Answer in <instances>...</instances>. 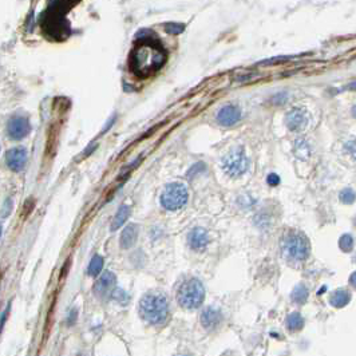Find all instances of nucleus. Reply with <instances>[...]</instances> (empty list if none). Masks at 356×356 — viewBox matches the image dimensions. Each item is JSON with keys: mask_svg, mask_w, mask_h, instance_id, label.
I'll return each mask as SVG.
<instances>
[{"mask_svg": "<svg viewBox=\"0 0 356 356\" xmlns=\"http://www.w3.org/2000/svg\"><path fill=\"white\" fill-rule=\"evenodd\" d=\"M137 36L138 42L129 56V68L135 76L145 79L164 67L168 60V53L161 43L154 39L151 32L147 34L146 30H143Z\"/></svg>", "mask_w": 356, "mask_h": 356, "instance_id": "nucleus-1", "label": "nucleus"}, {"mask_svg": "<svg viewBox=\"0 0 356 356\" xmlns=\"http://www.w3.org/2000/svg\"><path fill=\"white\" fill-rule=\"evenodd\" d=\"M74 2H51L41 15L42 32L53 42L66 41L71 34L70 22L66 18Z\"/></svg>", "mask_w": 356, "mask_h": 356, "instance_id": "nucleus-2", "label": "nucleus"}, {"mask_svg": "<svg viewBox=\"0 0 356 356\" xmlns=\"http://www.w3.org/2000/svg\"><path fill=\"white\" fill-rule=\"evenodd\" d=\"M139 315L150 326H161L169 318L168 297L160 291L145 293L139 301Z\"/></svg>", "mask_w": 356, "mask_h": 356, "instance_id": "nucleus-3", "label": "nucleus"}, {"mask_svg": "<svg viewBox=\"0 0 356 356\" xmlns=\"http://www.w3.org/2000/svg\"><path fill=\"white\" fill-rule=\"evenodd\" d=\"M177 303L185 309H197L205 299V288L195 278H189L178 285L176 292Z\"/></svg>", "mask_w": 356, "mask_h": 356, "instance_id": "nucleus-4", "label": "nucleus"}, {"mask_svg": "<svg viewBox=\"0 0 356 356\" xmlns=\"http://www.w3.org/2000/svg\"><path fill=\"white\" fill-rule=\"evenodd\" d=\"M281 249L288 260L303 261L309 255V243L301 233H288L283 239Z\"/></svg>", "mask_w": 356, "mask_h": 356, "instance_id": "nucleus-5", "label": "nucleus"}, {"mask_svg": "<svg viewBox=\"0 0 356 356\" xmlns=\"http://www.w3.org/2000/svg\"><path fill=\"white\" fill-rule=\"evenodd\" d=\"M187 203V189L181 182L166 185L161 194V205L169 212L180 210Z\"/></svg>", "mask_w": 356, "mask_h": 356, "instance_id": "nucleus-6", "label": "nucleus"}, {"mask_svg": "<svg viewBox=\"0 0 356 356\" xmlns=\"http://www.w3.org/2000/svg\"><path fill=\"white\" fill-rule=\"evenodd\" d=\"M221 166L224 172L228 174L230 178H239L243 174L248 172L249 169V160L247 154L241 147H236L229 151L224 158H222Z\"/></svg>", "mask_w": 356, "mask_h": 356, "instance_id": "nucleus-7", "label": "nucleus"}, {"mask_svg": "<svg viewBox=\"0 0 356 356\" xmlns=\"http://www.w3.org/2000/svg\"><path fill=\"white\" fill-rule=\"evenodd\" d=\"M31 125L30 121L27 120V116L23 115H14L11 116L7 122V134L11 139H19L24 138L30 134Z\"/></svg>", "mask_w": 356, "mask_h": 356, "instance_id": "nucleus-8", "label": "nucleus"}, {"mask_svg": "<svg viewBox=\"0 0 356 356\" xmlns=\"http://www.w3.org/2000/svg\"><path fill=\"white\" fill-rule=\"evenodd\" d=\"M116 278L115 274L106 270L101 274V278L98 279L95 285H94V293L97 295L99 299H106V297L111 296V293L114 292V289L116 288Z\"/></svg>", "mask_w": 356, "mask_h": 356, "instance_id": "nucleus-9", "label": "nucleus"}, {"mask_svg": "<svg viewBox=\"0 0 356 356\" xmlns=\"http://www.w3.org/2000/svg\"><path fill=\"white\" fill-rule=\"evenodd\" d=\"M6 162L12 172H22L27 165V150L24 147H14L6 153Z\"/></svg>", "mask_w": 356, "mask_h": 356, "instance_id": "nucleus-10", "label": "nucleus"}, {"mask_svg": "<svg viewBox=\"0 0 356 356\" xmlns=\"http://www.w3.org/2000/svg\"><path fill=\"white\" fill-rule=\"evenodd\" d=\"M222 320H224V316H222L221 311L213 307L205 308V309L201 312V315H200L201 326L208 331L216 330V328L221 324Z\"/></svg>", "mask_w": 356, "mask_h": 356, "instance_id": "nucleus-11", "label": "nucleus"}, {"mask_svg": "<svg viewBox=\"0 0 356 356\" xmlns=\"http://www.w3.org/2000/svg\"><path fill=\"white\" fill-rule=\"evenodd\" d=\"M241 120V110L239 106L226 105L217 114L218 124L221 126H233Z\"/></svg>", "mask_w": 356, "mask_h": 356, "instance_id": "nucleus-12", "label": "nucleus"}, {"mask_svg": "<svg viewBox=\"0 0 356 356\" xmlns=\"http://www.w3.org/2000/svg\"><path fill=\"white\" fill-rule=\"evenodd\" d=\"M285 124H287V128L291 131H300L307 126L308 116L304 110L293 109L289 112H287Z\"/></svg>", "mask_w": 356, "mask_h": 356, "instance_id": "nucleus-13", "label": "nucleus"}, {"mask_svg": "<svg viewBox=\"0 0 356 356\" xmlns=\"http://www.w3.org/2000/svg\"><path fill=\"white\" fill-rule=\"evenodd\" d=\"M187 244L194 251H203L209 244V236L204 228L191 229L187 234Z\"/></svg>", "mask_w": 356, "mask_h": 356, "instance_id": "nucleus-14", "label": "nucleus"}, {"mask_svg": "<svg viewBox=\"0 0 356 356\" xmlns=\"http://www.w3.org/2000/svg\"><path fill=\"white\" fill-rule=\"evenodd\" d=\"M139 234V228L138 225L135 224H129L126 228L122 230L120 239V245L122 249H130L135 245L137 240H138Z\"/></svg>", "mask_w": 356, "mask_h": 356, "instance_id": "nucleus-15", "label": "nucleus"}, {"mask_svg": "<svg viewBox=\"0 0 356 356\" xmlns=\"http://www.w3.org/2000/svg\"><path fill=\"white\" fill-rule=\"evenodd\" d=\"M130 206L128 205H122L118 209V212H116V214L114 216V218H112V222H111V230L112 232H115L116 229H120L121 226H124V224L126 221H128V218L130 217Z\"/></svg>", "mask_w": 356, "mask_h": 356, "instance_id": "nucleus-16", "label": "nucleus"}, {"mask_svg": "<svg viewBox=\"0 0 356 356\" xmlns=\"http://www.w3.org/2000/svg\"><path fill=\"white\" fill-rule=\"evenodd\" d=\"M349 300H351V295L344 289H339L331 296V304L336 308H341L347 305Z\"/></svg>", "mask_w": 356, "mask_h": 356, "instance_id": "nucleus-17", "label": "nucleus"}, {"mask_svg": "<svg viewBox=\"0 0 356 356\" xmlns=\"http://www.w3.org/2000/svg\"><path fill=\"white\" fill-rule=\"evenodd\" d=\"M295 154L297 155V158L303 160V161H307L309 155H311V149L308 146V143L304 141V139H300L295 143Z\"/></svg>", "mask_w": 356, "mask_h": 356, "instance_id": "nucleus-18", "label": "nucleus"}, {"mask_svg": "<svg viewBox=\"0 0 356 356\" xmlns=\"http://www.w3.org/2000/svg\"><path fill=\"white\" fill-rule=\"evenodd\" d=\"M303 318H301V315L297 313V312H293V313H291V315L287 318V328H288L289 331H299L303 328Z\"/></svg>", "mask_w": 356, "mask_h": 356, "instance_id": "nucleus-19", "label": "nucleus"}, {"mask_svg": "<svg viewBox=\"0 0 356 356\" xmlns=\"http://www.w3.org/2000/svg\"><path fill=\"white\" fill-rule=\"evenodd\" d=\"M102 268H103V259L101 256L95 255L91 259L90 264H89V268H87V273L93 276V278H97L98 274L102 272Z\"/></svg>", "mask_w": 356, "mask_h": 356, "instance_id": "nucleus-20", "label": "nucleus"}, {"mask_svg": "<svg viewBox=\"0 0 356 356\" xmlns=\"http://www.w3.org/2000/svg\"><path fill=\"white\" fill-rule=\"evenodd\" d=\"M292 300L297 304H303L307 301L308 299V291L304 285H297L296 288L293 289L292 295H291Z\"/></svg>", "mask_w": 356, "mask_h": 356, "instance_id": "nucleus-21", "label": "nucleus"}, {"mask_svg": "<svg viewBox=\"0 0 356 356\" xmlns=\"http://www.w3.org/2000/svg\"><path fill=\"white\" fill-rule=\"evenodd\" d=\"M339 247L343 252H349L353 248V239L351 234H343L339 240Z\"/></svg>", "mask_w": 356, "mask_h": 356, "instance_id": "nucleus-22", "label": "nucleus"}, {"mask_svg": "<svg viewBox=\"0 0 356 356\" xmlns=\"http://www.w3.org/2000/svg\"><path fill=\"white\" fill-rule=\"evenodd\" d=\"M339 199H340V201L343 204H347V205H349V204L355 203L356 193L352 190V189H344L343 191H340Z\"/></svg>", "mask_w": 356, "mask_h": 356, "instance_id": "nucleus-23", "label": "nucleus"}, {"mask_svg": "<svg viewBox=\"0 0 356 356\" xmlns=\"http://www.w3.org/2000/svg\"><path fill=\"white\" fill-rule=\"evenodd\" d=\"M165 31L168 34L172 35L182 34L185 31V24H181V23H166Z\"/></svg>", "mask_w": 356, "mask_h": 356, "instance_id": "nucleus-24", "label": "nucleus"}, {"mask_svg": "<svg viewBox=\"0 0 356 356\" xmlns=\"http://www.w3.org/2000/svg\"><path fill=\"white\" fill-rule=\"evenodd\" d=\"M111 297L115 301H118V303H121V304H128L129 303V296H128V293L125 292L124 289H121V288H118L116 287L115 289H114V292L111 293Z\"/></svg>", "mask_w": 356, "mask_h": 356, "instance_id": "nucleus-25", "label": "nucleus"}, {"mask_svg": "<svg viewBox=\"0 0 356 356\" xmlns=\"http://www.w3.org/2000/svg\"><path fill=\"white\" fill-rule=\"evenodd\" d=\"M345 151L349 153L352 155L353 158H356V139H352V141H348L345 143Z\"/></svg>", "mask_w": 356, "mask_h": 356, "instance_id": "nucleus-26", "label": "nucleus"}, {"mask_svg": "<svg viewBox=\"0 0 356 356\" xmlns=\"http://www.w3.org/2000/svg\"><path fill=\"white\" fill-rule=\"evenodd\" d=\"M266 181H268V184H269L270 186H276V185L280 184V177H279L278 174L272 173V174H269V176H268Z\"/></svg>", "mask_w": 356, "mask_h": 356, "instance_id": "nucleus-27", "label": "nucleus"}, {"mask_svg": "<svg viewBox=\"0 0 356 356\" xmlns=\"http://www.w3.org/2000/svg\"><path fill=\"white\" fill-rule=\"evenodd\" d=\"M11 209H12V201L11 200H7L6 203H4V205H3V218H6L10 214V212H11Z\"/></svg>", "mask_w": 356, "mask_h": 356, "instance_id": "nucleus-28", "label": "nucleus"}, {"mask_svg": "<svg viewBox=\"0 0 356 356\" xmlns=\"http://www.w3.org/2000/svg\"><path fill=\"white\" fill-rule=\"evenodd\" d=\"M349 284L352 285L353 288H356V272L351 274V278H349Z\"/></svg>", "mask_w": 356, "mask_h": 356, "instance_id": "nucleus-29", "label": "nucleus"}, {"mask_svg": "<svg viewBox=\"0 0 356 356\" xmlns=\"http://www.w3.org/2000/svg\"><path fill=\"white\" fill-rule=\"evenodd\" d=\"M114 121H115V116H112L111 120H110V122H109V124L106 125V126H105V129H103V133H105V131H107V130H109V129H110V126H111V125L114 124Z\"/></svg>", "mask_w": 356, "mask_h": 356, "instance_id": "nucleus-30", "label": "nucleus"}, {"mask_svg": "<svg viewBox=\"0 0 356 356\" xmlns=\"http://www.w3.org/2000/svg\"><path fill=\"white\" fill-rule=\"evenodd\" d=\"M347 90H352V91H356V81L355 82H352V83H349L348 86L345 87Z\"/></svg>", "mask_w": 356, "mask_h": 356, "instance_id": "nucleus-31", "label": "nucleus"}, {"mask_svg": "<svg viewBox=\"0 0 356 356\" xmlns=\"http://www.w3.org/2000/svg\"><path fill=\"white\" fill-rule=\"evenodd\" d=\"M351 112H352L353 118H356V103L353 105V107H352V110H351Z\"/></svg>", "mask_w": 356, "mask_h": 356, "instance_id": "nucleus-32", "label": "nucleus"}, {"mask_svg": "<svg viewBox=\"0 0 356 356\" xmlns=\"http://www.w3.org/2000/svg\"><path fill=\"white\" fill-rule=\"evenodd\" d=\"M177 356H190V355H185V353H182V355H177Z\"/></svg>", "mask_w": 356, "mask_h": 356, "instance_id": "nucleus-33", "label": "nucleus"}]
</instances>
